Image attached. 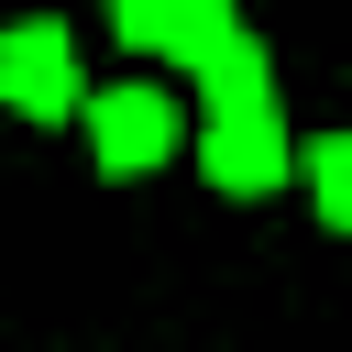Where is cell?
Here are the masks:
<instances>
[{
  "label": "cell",
  "instance_id": "52a82bcc",
  "mask_svg": "<svg viewBox=\"0 0 352 352\" xmlns=\"http://www.w3.org/2000/svg\"><path fill=\"white\" fill-rule=\"evenodd\" d=\"M165 11H176V0H110V33L154 55V33H165Z\"/></svg>",
  "mask_w": 352,
  "mask_h": 352
},
{
  "label": "cell",
  "instance_id": "3957f363",
  "mask_svg": "<svg viewBox=\"0 0 352 352\" xmlns=\"http://www.w3.org/2000/svg\"><path fill=\"white\" fill-rule=\"evenodd\" d=\"M198 176H209L220 198L286 187V121H209V132H198Z\"/></svg>",
  "mask_w": 352,
  "mask_h": 352
},
{
  "label": "cell",
  "instance_id": "8992f818",
  "mask_svg": "<svg viewBox=\"0 0 352 352\" xmlns=\"http://www.w3.org/2000/svg\"><path fill=\"white\" fill-rule=\"evenodd\" d=\"M242 33V0H176L165 11V33H154V55H176V66H198L209 44H231Z\"/></svg>",
  "mask_w": 352,
  "mask_h": 352
},
{
  "label": "cell",
  "instance_id": "277c9868",
  "mask_svg": "<svg viewBox=\"0 0 352 352\" xmlns=\"http://www.w3.org/2000/svg\"><path fill=\"white\" fill-rule=\"evenodd\" d=\"M198 99H209V121H275V66H264V44L253 33H231V44H209L198 66Z\"/></svg>",
  "mask_w": 352,
  "mask_h": 352
},
{
  "label": "cell",
  "instance_id": "7a4b0ae2",
  "mask_svg": "<svg viewBox=\"0 0 352 352\" xmlns=\"http://www.w3.org/2000/svg\"><path fill=\"white\" fill-rule=\"evenodd\" d=\"M0 99H11L22 121H66V110H77L66 22H11V33H0Z\"/></svg>",
  "mask_w": 352,
  "mask_h": 352
},
{
  "label": "cell",
  "instance_id": "5b68a950",
  "mask_svg": "<svg viewBox=\"0 0 352 352\" xmlns=\"http://www.w3.org/2000/svg\"><path fill=\"white\" fill-rule=\"evenodd\" d=\"M286 176H308V198H319V220H330V231L352 220V143H341V132L286 143Z\"/></svg>",
  "mask_w": 352,
  "mask_h": 352
},
{
  "label": "cell",
  "instance_id": "6da1fadb",
  "mask_svg": "<svg viewBox=\"0 0 352 352\" xmlns=\"http://www.w3.org/2000/svg\"><path fill=\"white\" fill-rule=\"evenodd\" d=\"M88 154H99L110 176H154V165L176 154V99H165V88H99V99H88Z\"/></svg>",
  "mask_w": 352,
  "mask_h": 352
}]
</instances>
